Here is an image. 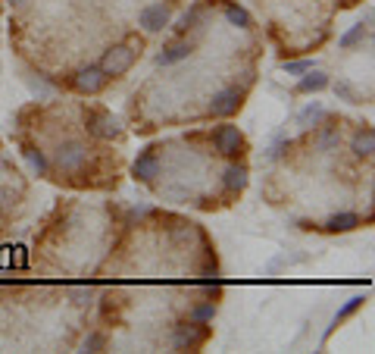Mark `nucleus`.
Segmentation results:
<instances>
[{
  "label": "nucleus",
  "mask_w": 375,
  "mask_h": 354,
  "mask_svg": "<svg viewBox=\"0 0 375 354\" xmlns=\"http://www.w3.org/2000/svg\"><path fill=\"white\" fill-rule=\"evenodd\" d=\"M362 35H366V26H362V22H360V26L353 29V32H347V35H344V38H341V47H350V45H356V41H360Z\"/></svg>",
  "instance_id": "obj_5"
},
{
  "label": "nucleus",
  "mask_w": 375,
  "mask_h": 354,
  "mask_svg": "<svg viewBox=\"0 0 375 354\" xmlns=\"http://www.w3.org/2000/svg\"><path fill=\"white\" fill-rule=\"evenodd\" d=\"M166 22H169V7H162V3H150V7H144L138 13V26L144 32H160Z\"/></svg>",
  "instance_id": "obj_3"
},
{
  "label": "nucleus",
  "mask_w": 375,
  "mask_h": 354,
  "mask_svg": "<svg viewBox=\"0 0 375 354\" xmlns=\"http://www.w3.org/2000/svg\"><path fill=\"white\" fill-rule=\"evenodd\" d=\"M138 57H141V38H138V41H125V45H112L110 51L100 57L97 66L110 79H119V76H125V72L138 63Z\"/></svg>",
  "instance_id": "obj_1"
},
{
  "label": "nucleus",
  "mask_w": 375,
  "mask_h": 354,
  "mask_svg": "<svg viewBox=\"0 0 375 354\" xmlns=\"http://www.w3.org/2000/svg\"><path fill=\"white\" fill-rule=\"evenodd\" d=\"M328 85V79L322 76V72H312V79H303L300 82V91H319V88H325Z\"/></svg>",
  "instance_id": "obj_4"
},
{
  "label": "nucleus",
  "mask_w": 375,
  "mask_h": 354,
  "mask_svg": "<svg viewBox=\"0 0 375 354\" xmlns=\"http://www.w3.org/2000/svg\"><path fill=\"white\" fill-rule=\"evenodd\" d=\"M288 72H303V70H310V63H294V66H285Z\"/></svg>",
  "instance_id": "obj_6"
},
{
  "label": "nucleus",
  "mask_w": 375,
  "mask_h": 354,
  "mask_svg": "<svg viewBox=\"0 0 375 354\" xmlns=\"http://www.w3.org/2000/svg\"><path fill=\"white\" fill-rule=\"evenodd\" d=\"M110 82H112V79L106 76L100 66H88V70L69 76V88L78 91V95H97V91H103Z\"/></svg>",
  "instance_id": "obj_2"
}]
</instances>
